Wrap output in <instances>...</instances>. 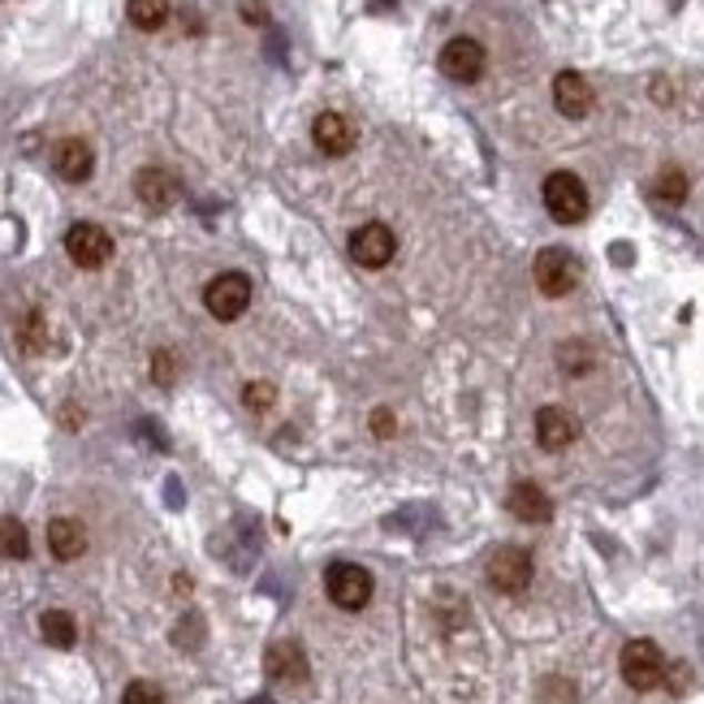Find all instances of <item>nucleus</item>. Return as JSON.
I'll list each match as a JSON object with an SVG mask.
<instances>
[{
	"label": "nucleus",
	"mask_w": 704,
	"mask_h": 704,
	"mask_svg": "<svg viewBox=\"0 0 704 704\" xmlns=\"http://www.w3.org/2000/svg\"><path fill=\"white\" fill-rule=\"evenodd\" d=\"M484 575H489V584L497 587V592H506V596H519V592H527L532 587V575H536V562H532V553L519 545H502L489 553V566H484Z\"/></svg>",
	"instance_id": "f257e3e1"
},
{
	"label": "nucleus",
	"mask_w": 704,
	"mask_h": 704,
	"mask_svg": "<svg viewBox=\"0 0 704 704\" xmlns=\"http://www.w3.org/2000/svg\"><path fill=\"white\" fill-rule=\"evenodd\" d=\"M203 308L217 315V320H238V315L251 308V281L242 273L212 276L208 290H203Z\"/></svg>",
	"instance_id": "0eeeda50"
},
{
	"label": "nucleus",
	"mask_w": 704,
	"mask_h": 704,
	"mask_svg": "<svg viewBox=\"0 0 704 704\" xmlns=\"http://www.w3.org/2000/svg\"><path fill=\"white\" fill-rule=\"evenodd\" d=\"M27 553H31V536H27V527H22L18 519H0V557L22 562Z\"/></svg>",
	"instance_id": "aec40b11"
},
{
	"label": "nucleus",
	"mask_w": 704,
	"mask_h": 704,
	"mask_svg": "<svg viewBox=\"0 0 704 704\" xmlns=\"http://www.w3.org/2000/svg\"><path fill=\"white\" fill-rule=\"evenodd\" d=\"M242 18L251 22V27H260L269 13H264V0H242Z\"/></svg>",
	"instance_id": "cd10ccee"
},
{
	"label": "nucleus",
	"mask_w": 704,
	"mask_h": 704,
	"mask_svg": "<svg viewBox=\"0 0 704 704\" xmlns=\"http://www.w3.org/2000/svg\"><path fill=\"white\" fill-rule=\"evenodd\" d=\"M40 635L52 648H74L79 644V626H74V618L66 610H48L40 618Z\"/></svg>",
	"instance_id": "a211bd4d"
},
{
	"label": "nucleus",
	"mask_w": 704,
	"mask_h": 704,
	"mask_svg": "<svg viewBox=\"0 0 704 704\" xmlns=\"http://www.w3.org/2000/svg\"><path fill=\"white\" fill-rule=\"evenodd\" d=\"M506 506L514 519H523V523H549L553 519V502H549V493L541 484H532V480H519L514 489H510Z\"/></svg>",
	"instance_id": "4468645a"
},
{
	"label": "nucleus",
	"mask_w": 704,
	"mask_h": 704,
	"mask_svg": "<svg viewBox=\"0 0 704 704\" xmlns=\"http://www.w3.org/2000/svg\"><path fill=\"white\" fill-rule=\"evenodd\" d=\"M657 199H665V203H683L687 199V173L683 169H662V178H657Z\"/></svg>",
	"instance_id": "412c9836"
},
{
	"label": "nucleus",
	"mask_w": 704,
	"mask_h": 704,
	"mask_svg": "<svg viewBox=\"0 0 704 704\" xmlns=\"http://www.w3.org/2000/svg\"><path fill=\"white\" fill-rule=\"evenodd\" d=\"M22 346H27V351H43V346H48V338H43V320H40V312L27 315V324H22Z\"/></svg>",
	"instance_id": "393cba45"
},
{
	"label": "nucleus",
	"mask_w": 704,
	"mask_h": 704,
	"mask_svg": "<svg viewBox=\"0 0 704 704\" xmlns=\"http://www.w3.org/2000/svg\"><path fill=\"white\" fill-rule=\"evenodd\" d=\"M276 390L269 385V381H255V385H247L242 390V402H247V411H269L273 406Z\"/></svg>",
	"instance_id": "b1692460"
},
{
	"label": "nucleus",
	"mask_w": 704,
	"mask_h": 704,
	"mask_svg": "<svg viewBox=\"0 0 704 704\" xmlns=\"http://www.w3.org/2000/svg\"><path fill=\"white\" fill-rule=\"evenodd\" d=\"M134 195H139L143 208L164 212V208H173V203L182 199V182H178L169 169H143V173L134 178Z\"/></svg>",
	"instance_id": "9b49d317"
},
{
	"label": "nucleus",
	"mask_w": 704,
	"mask_h": 704,
	"mask_svg": "<svg viewBox=\"0 0 704 704\" xmlns=\"http://www.w3.org/2000/svg\"><path fill=\"white\" fill-rule=\"evenodd\" d=\"M121 704H169V701H164V692H160L157 683H148V678H134V683L125 687Z\"/></svg>",
	"instance_id": "4be33fe9"
},
{
	"label": "nucleus",
	"mask_w": 704,
	"mask_h": 704,
	"mask_svg": "<svg viewBox=\"0 0 704 704\" xmlns=\"http://www.w3.org/2000/svg\"><path fill=\"white\" fill-rule=\"evenodd\" d=\"M575 436H580V420L571 411H562V406H541L536 411V441H541V450L557 454V450L575 445Z\"/></svg>",
	"instance_id": "9d476101"
},
{
	"label": "nucleus",
	"mask_w": 704,
	"mask_h": 704,
	"mask_svg": "<svg viewBox=\"0 0 704 704\" xmlns=\"http://www.w3.org/2000/svg\"><path fill=\"white\" fill-rule=\"evenodd\" d=\"M398 255V234L385 221H368L351 234V260L359 269H385Z\"/></svg>",
	"instance_id": "423d86ee"
},
{
	"label": "nucleus",
	"mask_w": 704,
	"mask_h": 704,
	"mask_svg": "<svg viewBox=\"0 0 704 704\" xmlns=\"http://www.w3.org/2000/svg\"><path fill=\"white\" fill-rule=\"evenodd\" d=\"M436 66H441V74H445V79L475 82L480 74H484L489 57H484V43H480V40H467V36H459V40H450L445 48H441Z\"/></svg>",
	"instance_id": "1a4fd4ad"
},
{
	"label": "nucleus",
	"mask_w": 704,
	"mask_h": 704,
	"mask_svg": "<svg viewBox=\"0 0 704 704\" xmlns=\"http://www.w3.org/2000/svg\"><path fill=\"white\" fill-rule=\"evenodd\" d=\"M372 429H376V436H385V441H390L393 432H398V424H393V415H390V411L381 406V411H372Z\"/></svg>",
	"instance_id": "bb28decb"
},
{
	"label": "nucleus",
	"mask_w": 704,
	"mask_h": 704,
	"mask_svg": "<svg viewBox=\"0 0 704 704\" xmlns=\"http://www.w3.org/2000/svg\"><path fill=\"white\" fill-rule=\"evenodd\" d=\"M372 575L363 571V566H354V562H333L329 571H324V592H329V601L338 605V610H346V614H359L368 601H372Z\"/></svg>",
	"instance_id": "7ed1b4c3"
},
{
	"label": "nucleus",
	"mask_w": 704,
	"mask_h": 704,
	"mask_svg": "<svg viewBox=\"0 0 704 704\" xmlns=\"http://www.w3.org/2000/svg\"><path fill=\"white\" fill-rule=\"evenodd\" d=\"M66 251H70V260H74L79 269H104V264L113 260V238H109L104 225L79 221V225H70V234H66Z\"/></svg>",
	"instance_id": "6e6552de"
},
{
	"label": "nucleus",
	"mask_w": 704,
	"mask_h": 704,
	"mask_svg": "<svg viewBox=\"0 0 704 704\" xmlns=\"http://www.w3.org/2000/svg\"><path fill=\"white\" fill-rule=\"evenodd\" d=\"M553 104H557L562 118H587L592 113V82L584 74H575V70H562L553 79Z\"/></svg>",
	"instance_id": "f8f14e48"
},
{
	"label": "nucleus",
	"mask_w": 704,
	"mask_h": 704,
	"mask_svg": "<svg viewBox=\"0 0 704 704\" xmlns=\"http://www.w3.org/2000/svg\"><path fill=\"white\" fill-rule=\"evenodd\" d=\"M152 376H157L160 385H173V376H178V359L169 351H157L152 354Z\"/></svg>",
	"instance_id": "a878e982"
},
{
	"label": "nucleus",
	"mask_w": 704,
	"mask_h": 704,
	"mask_svg": "<svg viewBox=\"0 0 704 704\" xmlns=\"http://www.w3.org/2000/svg\"><path fill=\"white\" fill-rule=\"evenodd\" d=\"M532 276H536V290L549 294V299H562L580 285V260L566 251V247H545L532 264Z\"/></svg>",
	"instance_id": "39448f33"
},
{
	"label": "nucleus",
	"mask_w": 704,
	"mask_h": 704,
	"mask_svg": "<svg viewBox=\"0 0 704 704\" xmlns=\"http://www.w3.org/2000/svg\"><path fill=\"white\" fill-rule=\"evenodd\" d=\"M557 363H562V372L580 376V372L592 368V351H587V346H562V351H557Z\"/></svg>",
	"instance_id": "5701e85b"
},
{
	"label": "nucleus",
	"mask_w": 704,
	"mask_h": 704,
	"mask_svg": "<svg viewBox=\"0 0 704 704\" xmlns=\"http://www.w3.org/2000/svg\"><path fill=\"white\" fill-rule=\"evenodd\" d=\"M312 139L324 157H346L354 148V125L342 113H320L312 125Z\"/></svg>",
	"instance_id": "dca6fc26"
},
{
	"label": "nucleus",
	"mask_w": 704,
	"mask_h": 704,
	"mask_svg": "<svg viewBox=\"0 0 704 704\" xmlns=\"http://www.w3.org/2000/svg\"><path fill=\"white\" fill-rule=\"evenodd\" d=\"M48 549H52V557H61V562H74L87 553V532H82L79 519H52L48 523Z\"/></svg>",
	"instance_id": "f3484780"
},
{
	"label": "nucleus",
	"mask_w": 704,
	"mask_h": 704,
	"mask_svg": "<svg viewBox=\"0 0 704 704\" xmlns=\"http://www.w3.org/2000/svg\"><path fill=\"white\" fill-rule=\"evenodd\" d=\"M541 195H545L549 217L562 221V225H580V221L587 217V187L575 178V173H566V169L549 173Z\"/></svg>",
	"instance_id": "f03ea898"
},
{
	"label": "nucleus",
	"mask_w": 704,
	"mask_h": 704,
	"mask_svg": "<svg viewBox=\"0 0 704 704\" xmlns=\"http://www.w3.org/2000/svg\"><path fill=\"white\" fill-rule=\"evenodd\" d=\"M264 670H269L273 683H308V657L294 640H276L264 653Z\"/></svg>",
	"instance_id": "ddd939ff"
},
{
	"label": "nucleus",
	"mask_w": 704,
	"mask_h": 704,
	"mask_svg": "<svg viewBox=\"0 0 704 704\" xmlns=\"http://www.w3.org/2000/svg\"><path fill=\"white\" fill-rule=\"evenodd\" d=\"M125 13L139 31H160L169 22V0H125Z\"/></svg>",
	"instance_id": "6ab92c4d"
},
{
	"label": "nucleus",
	"mask_w": 704,
	"mask_h": 704,
	"mask_svg": "<svg viewBox=\"0 0 704 704\" xmlns=\"http://www.w3.org/2000/svg\"><path fill=\"white\" fill-rule=\"evenodd\" d=\"M618 670H623L626 687H635V692H653L665 683V657L653 640H631L618 657Z\"/></svg>",
	"instance_id": "20e7f679"
},
{
	"label": "nucleus",
	"mask_w": 704,
	"mask_h": 704,
	"mask_svg": "<svg viewBox=\"0 0 704 704\" xmlns=\"http://www.w3.org/2000/svg\"><path fill=\"white\" fill-rule=\"evenodd\" d=\"M52 169H57L66 182H87L91 169H95L91 143H82V139H61V143L52 148Z\"/></svg>",
	"instance_id": "2eb2a0df"
}]
</instances>
